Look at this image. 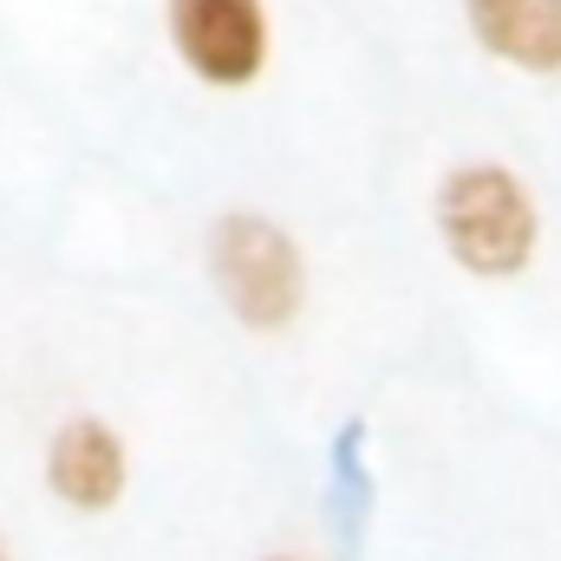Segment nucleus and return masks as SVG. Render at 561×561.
Here are the masks:
<instances>
[{"instance_id":"nucleus-1","label":"nucleus","mask_w":561,"mask_h":561,"mask_svg":"<svg viewBox=\"0 0 561 561\" xmlns=\"http://www.w3.org/2000/svg\"><path fill=\"white\" fill-rule=\"evenodd\" d=\"M444 255L477 280H516L542 249V209L510 163H457L431 196Z\"/></svg>"},{"instance_id":"nucleus-2","label":"nucleus","mask_w":561,"mask_h":561,"mask_svg":"<svg viewBox=\"0 0 561 561\" xmlns=\"http://www.w3.org/2000/svg\"><path fill=\"white\" fill-rule=\"evenodd\" d=\"M209 280L249 333H287L307 307V262L294 236L262 209H229L209 222Z\"/></svg>"},{"instance_id":"nucleus-3","label":"nucleus","mask_w":561,"mask_h":561,"mask_svg":"<svg viewBox=\"0 0 561 561\" xmlns=\"http://www.w3.org/2000/svg\"><path fill=\"white\" fill-rule=\"evenodd\" d=\"M170 46L183 72L209 92H242L268 66V7L262 0H163Z\"/></svg>"},{"instance_id":"nucleus-4","label":"nucleus","mask_w":561,"mask_h":561,"mask_svg":"<svg viewBox=\"0 0 561 561\" xmlns=\"http://www.w3.org/2000/svg\"><path fill=\"white\" fill-rule=\"evenodd\" d=\"M46 490L72 510V516H105L125 503L131 490V450L118 437V424L99 412H79L46 437Z\"/></svg>"},{"instance_id":"nucleus-5","label":"nucleus","mask_w":561,"mask_h":561,"mask_svg":"<svg viewBox=\"0 0 561 561\" xmlns=\"http://www.w3.org/2000/svg\"><path fill=\"white\" fill-rule=\"evenodd\" d=\"M477 46L529 79L561 72V0H463Z\"/></svg>"},{"instance_id":"nucleus-6","label":"nucleus","mask_w":561,"mask_h":561,"mask_svg":"<svg viewBox=\"0 0 561 561\" xmlns=\"http://www.w3.org/2000/svg\"><path fill=\"white\" fill-rule=\"evenodd\" d=\"M0 561H13V556H7V536H0Z\"/></svg>"},{"instance_id":"nucleus-7","label":"nucleus","mask_w":561,"mask_h":561,"mask_svg":"<svg viewBox=\"0 0 561 561\" xmlns=\"http://www.w3.org/2000/svg\"><path fill=\"white\" fill-rule=\"evenodd\" d=\"M262 561H294V556H262Z\"/></svg>"}]
</instances>
